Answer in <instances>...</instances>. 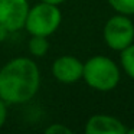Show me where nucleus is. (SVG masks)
Listing matches in <instances>:
<instances>
[{
  "label": "nucleus",
  "instance_id": "1",
  "mask_svg": "<svg viewBox=\"0 0 134 134\" xmlns=\"http://www.w3.org/2000/svg\"><path fill=\"white\" fill-rule=\"evenodd\" d=\"M41 87V71L27 56H16L0 68V98L7 105L29 102Z\"/></svg>",
  "mask_w": 134,
  "mask_h": 134
},
{
  "label": "nucleus",
  "instance_id": "2",
  "mask_svg": "<svg viewBox=\"0 0 134 134\" xmlns=\"http://www.w3.org/2000/svg\"><path fill=\"white\" fill-rule=\"evenodd\" d=\"M82 79L90 88L99 92H108L117 88L121 79L120 66L111 58L95 55L84 62Z\"/></svg>",
  "mask_w": 134,
  "mask_h": 134
},
{
  "label": "nucleus",
  "instance_id": "3",
  "mask_svg": "<svg viewBox=\"0 0 134 134\" xmlns=\"http://www.w3.org/2000/svg\"><path fill=\"white\" fill-rule=\"evenodd\" d=\"M61 23L62 12L59 6L39 0V3L29 7L23 29H26L30 36L35 35L49 38L59 29Z\"/></svg>",
  "mask_w": 134,
  "mask_h": 134
},
{
  "label": "nucleus",
  "instance_id": "4",
  "mask_svg": "<svg viewBox=\"0 0 134 134\" xmlns=\"http://www.w3.org/2000/svg\"><path fill=\"white\" fill-rule=\"evenodd\" d=\"M104 42L110 49L121 52L134 42V23L130 16L117 15L111 16L104 25L102 30Z\"/></svg>",
  "mask_w": 134,
  "mask_h": 134
},
{
  "label": "nucleus",
  "instance_id": "5",
  "mask_svg": "<svg viewBox=\"0 0 134 134\" xmlns=\"http://www.w3.org/2000/svg\"><path fill=\"white\" fill-rule=\"evenodd\" d=\"M29 7L27 0H0V25L10 32L23 29Z\"/></svg>",
  "mask_w": 134,
  "mask_h": 134
},
{
  "label": "nucleus",
  "instance_id": "6",
  "mask_svg": "<svg viewBox=\"0 0 134 134\" xmlns=\"http://www.w3.org/2000/svg\"><path fill=\"white\" fill-rule=\"evenodd\" d=\"M84 62L74 55H62L53 61L52 75L62 84H75L82 79Z\"/></svg>",
  "mask_w": 134,
  "mask_h": 134
},
{
  "label": "nucleus",
  "instance_id": "7",
  "mask_svg": "<svg viewBox=\"0 0 134 134\" xmlns=\"http://www.w3.org/2000/svg\"><path fill=\"white\" fill-rule=\"evenodd\" d=\"M87 134H127L125 124L117 117L107 114H95L91 115L85 122Z\"/></svg>",
  "mask_w": 134,
  "mask_h": 134
},
{
  "label": "nucleus",
  "instance_id": "8",
  "mask_svg": "<svg viewBox=\"0 0 134 134\" xmlns=\"http://www.w3.org/2000/svg\"><path fill=\"white\" fill-rule=\"evenodd\" d=\"M49 38L46 36H35L32 35L27 42V51L33 58H42L49 51Z\"/></svg>",
  "mask_w": 134,
  "mask_h": 134
},
{
  "label": "nucleus",
  "instance_id": "9",
  "mask_svg": "<svg viewBox=\"0 0 134 134\" xmlns=\"http://www.w3.org/2000/svg\"><path fill=\"white\" fill-rule=\"evenodd\" d=\"M120 64L127 76L134 79V42L120 52Z\"/></svg>",
  "mask_w": 134,
  "mask_h": 134
},
{
  "label": "nucleus",
  "instance_id": "10",
  "mask_svg": "<svg viewBox=\"0 0 134 134\" xmlns=\"http://www.w3.org/2000/svg\"><path fill=\"white\" fill-rule=\"evenodd\" d=\"M107 2L120 15H125V16L134 15V0H107Z\"/></svg>",
  "mask_w": 134,
  "mask_h": 134
},
{
  "label": "nucleus",
  "instance_id": "11",
  "mask_svg": "<svg viewBox=\"0 0 134 134\" xmlns=\"http://www.w3.org/2000/svg\"><path fill=\"white\" fill-rule=\"evenodd\" d=\"M45 133L46 134H71L72 130L69 127H66L65 124H61V122H53L49 127L45 128Z\"/></svg>",
  "mask_w": 134,
  "mask_h": 134
},
{
  "label": "nucleus",
  "instance_id": "12",
  "mask_svg": "<svg viewBox=\"0 0 134 134\" xmlns=\"http://www.w3.org/2000/svg\"><path fill=\"white\" fill-rule=\"evenodd\" d=\"M7 120V104L0 98V128L4 125Z\"/></svg>",
  "mask_w": 134,
  "mask_h": 134
},
{
  "label": "nucleus",
  "instance_id": "13",
  "mask_svg": "<svg viewBox=\"0 0 134 134\" xmlns=\"http://www.w3.org/2000/svg\"><path fill=\"white\" fill-rule=\"evenodd\" d=\"M9 33H10V30L7 29V27H4L3 25H0V43L6 41L7 36H9Z\"/></svg>",
  "mask_w": 134,
  "mask_h": 134
},
{
  "label": "nucleus",
  "instance_id": "14",
  "mask_svg": "<svg viewBox=\"0 0 134 134\" xmlns=\"http://www.w3.org/2000/svg\"><path fill=\"white\" fill-rule=\"evenodd\" d=\"M41 2H46V3H52V4L59 6V4H62L64 2H66V0H41Z\"/></svg>",
  "mask_w": 134,
  "mask_h": 134
},
{
  "label": "nucleus",
  "instance_id": "15",
  "mask_svg": "<svg viewBox=\"0 0 134 134\" xmlns=\"http://www.w3.org/2000/svg\"><path fill=\"white\" fill-rule=\"evenodd\" d=\"M127 134H134V128H127Z\"/></svg>",
  "mask_w": 134,
  "mask_h": 134
}]
</instances>
